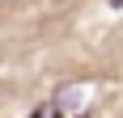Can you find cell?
<instances>
[{"label":"cell","mask_w":123,"mask_h":118,"mask_svg":"<svg viewBox=\"0 0 123 118\" xmlns=\"http://www.w3.org/2000/svg\"><path fill=\"white\" fill-rule=\"evenodd\" d=\"M85 106V89H60L55 93V101H47V106H38V114H76V110Z\"/></svg>","instance_id":"obj_1"}]
</instances>
